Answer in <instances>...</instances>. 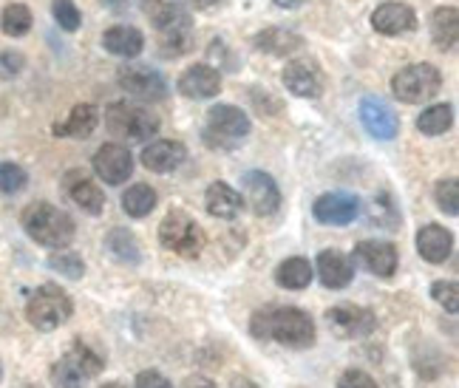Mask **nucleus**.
I'll use <instances>...</instances> for the list:
<instances>
[{
	"label": "nucleus",
	"mask_w": 459,
	"mask_h": 388,
	"mask_svg": "<svg viewBox=\"0 0 459 388\" xmlns=\"http://www.w3.org/2000/svg\"><path fill=\"white\" fill-rule=\"evenodd\" d=\"M204 230L185 210H170L159 224V244L182 258H199L204 250Z\"/></svg>",
	"instance_id": "nucleus-8"
},
{
	"label": "nucleus",
	"mask_w": 459,
	"mask_h": 388,
	"mask_svg": "<svg viewBox=\"0 0 459 388\" xmlns=\"http://www.w3.org/2000/svg\"><path fill=\"white\" fill-rule=\"evenodd\" d=\"M338 388H380V385L372 375L360 372V368H349V372L341 375Z\"/></svg>",
	"instance_id": "nucleus-39"
},
{
	"label": "nucleus",
	"mask_w": 459,
	"mask_h": 388,
	"mask_svg": "<svg viewBox=\"0 0 459 388\" xmlns=\"http://www.w3.org/2000/svg\"><path fill=\"white\" fill-rule=\"evenodd\" d=\"M102 46L108 55H117V57H126V60H134L143 55L145 48V34L134 29V26H111L108 31L102 34Z\"/></svg>",
	"instance_id": "nucleus-25"
},
{
	"label": "nucleus",
	"mask_w": 459,
	"mask_h": 388,
	"mask_svg": "<svg viewBox=\"0 0 459 388\" xmlns=\"http://www.w3.org/2000/svg\"><path fill=\"white\" fill-rule=\"evenodd\" d=\"M74 315V304L68 292H63L55 284H43L31 292L26 304V321L40 329V332H55L63 323H68V317Z\"/></svg>",
	"instance_id": "nucleus-5"
},
{
	"label": "nucleus",
	"mask_w": 459,
	"mask_h": 388,
	"mask_svg": "<svg viewBox=\"0 0 459 388\" xmlns=\"http://www.w3.org/2000/svg\"><path fill=\"white\" fill-rule=\"evenodd\" d=\"M439 88H443V74L431 63L405 65L392 77V94L405 105L429 102L439 94Z\"/></svg>",
	"instance_id": "nucleus-9"
},
{
	"label": "nucleus",
	"mask_w": 459,
	"mask_h": 388,
	"mask_svg": "<svg viewBox=\"0 0 459 388\" xmlns=\"http://www.w3.org/2000/svg\"><path fill=\"white\" fill-rule=\"evenodd\" d=\"M255 48L264 51V55H270V57H290L295 55V51H301L304 48V38L301 34H295V31H287V29H264L255 34Z\"/></svg>",
	"instance_id": "nucleus-27"
},
{
	"label": "nucleus",
	"mask_w": 459,
	"mask_h": 388,
	"mask_svg": "<svg viewBox=\"0 0 459 388\" xmlns=\"http://www.w3.org/2000/svg\"><path fill=\"white\" fill-rule=\"evenodd\" d=\"M281 80H284V88L290 94L304 97V99H317L324 94V88H326V77L321 72V65H317L315 60H309V57L287 63Z\"/></svg>",
	"instance_id": "nucleus-13"
},
{
	"label": "nucleus",
	"mask_w": 459,
	"mask_h": 388,
	"mask_svg": "<svg viewBox=\"0 0 459 388\" xmlns=\"http://www.w3.org/2000/svg\"><path fill=\"white\" fill-rule=\"evenodd\" d=\"M307 0H275V6L278 9H298V6H304Z\"/></svg>",
	"instance_id": "nucleus-44"
},
{
	"label": "nucleus",
	"mask_w": 459,
	"mask_h": 388,
	"mask_svg": "<svg viewBox=\"0 0 459 388\" xmlns=\"http://www.w3.org/2000/svg\"><path fill=\"white\" fill-rule=\"evenodd\" d=\"M454 250V236L439 224H426L420 227L417 233V253L422 255V261L429 263H443L451 258Z\"/></svg>",
	"instance_id": "nucleus-24"
},
{
	"label": "nucleus",
	"mask_w": 459,
	"mask_h": 388,
	"mask_svg": "<svg viewBox=\"0 0 459 388\" xmlns=\"http://www.w3.org/2000/svg\"><path fill=\"white\" fill-rule=\"evenodd\" d=\"M372 29L385 38H400L417 29V14L405 4H383L372 12Z\"/></svg>",
	"instance_id": "nucleus-21"
},
{
	"label": "nucleus",
	"mask_w": 459,
	"mask_h": 388,
	"mask_svg": "<svg viewBox=\"0 0 459 388\" xmlns=\"http://www.w3.org/2000/svg\"><path fill=\"white\" fill-rule=\"evenodd\" d=\"M94 173L100 176L105 185H111V187H119L122 182H128L131 173H134V156H131V151L117 145V142L102 145L94 153Z\"/></svg>",
	"instance_id": "nucleus-14"
},
{
	"label": "nucleus",
	"mask_w": 459,
	"mask_h": 388,
	"mask_svg": "<svg viewBox=\"0 0 459 388\" xmlns=\"http://www.w3.org/2000/svg\"><path fill=\"white\" fill-rule=\"evenodd\" d=\"M315 278V267L307 261V258H287L278 263L275 270V284L281 289H307Z\"/></svg>",
	"instance_id": "nucleus-29"
},
{
	"label": "nucleus",
	"mask_w": 459,
	"mask_h": 388,
	"mask_svg": "<svg viewBox=\"0 0 459 388\" xmlns=\"http://www.w3.org/2000/svg\"><path fill=\"white\" fill-rule=\"evenodd\" d=\"M431 297L439 306H446V312H451V315L459 312V287H456V280H437V284L431 287Z\"/></svg>",
	"instance_id": "nucleus-38"
},
{
	"label": "nucleus",
	"mask_w": 459,
	"mask_h": 388,
	"mask_svg": "<svg viewBox=\"0 0 459 388\" xmlns=\"http://www.w3.org/2000/svg\"><path fill=\"white\" fill-rule=\"evenodd\" d=\"M315 272L326 289H346L355 280V261L338 250H324L317 255Z\"/></svg>",
	"instance_id": "nucleus-20"
},
{
	"label": "nucleus",
	"mask_w": 459,
	"mask_h": 388,
	"mask_svg": "<svg viewBox=\"0 0 459 388\" xmlns=\"http://www.w3.org/2000/svg\"><path fill=\"white\" fill-rule=\"evenodd\" d=\"M156 190L151 185H134L128 187L126 193H122V210L131 216V219H145L151 216L153 210H156Z\"/></svg>",
	"instance_id": "nucleus-31"
},
{
	"label": "nucleus",
	"mask_w": 459,
	"mask_h": 388,
	"mask_svg": "<svg viewBox=\"0 0 459 388\" xmlns=\"http://www.w3.org/2000/svg\"><path fill=\"white\" fill-rule=\"evenodd\" d=\"M23 230L31 241L48 250H63L74 241V219L65 210L48 204V202H34L23 210Z\"/></svg>",
	"instance_id": "nucleus-3"
},
{
	"label": "nucleus",
	"mask_w": 459,
	"mask_h": 388,
	"mask_svg": "<svg viewBox=\"0 0 459 388\" xmlns=\"http://www.w3.org/2000/svg\"><path fill=\"white\" fill-rule=\"evenodd\" d=\"M434 202H437V207L443 210L446 216H456L459 213V185H456V179L437 182V187H434Z\"/></svg>",
	"instance_id": "nucleus-35"
},
{
	"label": "nucleus",
	"mask_w": 459,
	"mask_h": 388,
	"mask_svg": "<svg viewBox=\"0 0 459 388\" xmlns=\"http://www.w3.org/2000/svg\"><path fill=\"white\" fill-rule=\"evenodd\" d=\"M143 12L156 29L159 51H162L165 57H182L193 48V21L179 4L143 0Z\"/></svg>",
	"instance_id": "nucleus-2"
},
{
	"label": "nucleus",
	"mask_w": 459,
	"mask_h": 388,
	"mask_svg": "<svg viewBox=\"0 0 459 388\" xmlns=\"http://www.w3.org/2000/svg\"><path fill=\"white\" fill-rule=\"evenodd\" d=\"M326 323L341 341H358V338H368V334L375 332L377 317L363 306L343 304V306H332L326 312Z\"/></svg>",
	"instance_id": "nucleus-12"
},
{
	"label": "nucleus",
	"mask_w": 459,
	"mask_h": 388,
	"mask_svg": "<svg viewBox=\"0 0 459 388\" xmlns=\"http://www.w3.org/2000/svg\"><path fill=\"white\" fill-rule=\"evenodd\" d=\"M315 221L329 227H346L360 216V199L351 193H324L321 199L312 204Z\"/></svg>",
	"instance_id": "nucleus-15"
},
{
	"label": "nucleus",
	"mask_w": 459,
	"mask_h": 388,
	"mask_svg": "<svg viewBox=\"0 0 459 388\" xmlns=\"http://www.w3.org/2000/svg\"><path fill=\"white\" fill-rule=\"evenodd\" d=\"M176 88H179V94L187 99H213L221 91V74L213 65L199 63L187 68L179 77V82H176Z\"/></svg>",
	"instance_id": "nucleus-18"
},
{
	"label": "nucleus",
	"mask_w": 459,
	"mask_h": 388,
	"mask_svg": "<svg viewBox=\"0 0 459 388\" xmlns=\"http://www.w3.org/2000/svg\"><path fill=\"white\" fill-rule=\"evenodd\" d=\"M136 388H173V383L165 377V375H159V372H143L136 377Z\"/></svg>",
	"instance_id": "nucleus-41"
},
{
	"label": "nucleus",
	"mask_w": 459,
	"mask_h": 388,
	"mask_svg": "<svg viewBox=\"0 0 459 388\" xmlns=\"http://www.w3.org/2000/svg\"><path fill=\"white\" fill-rule=\"evenodd\" d=\"M136 4H139V0H102V6L108 9V12H114V14H126V12H131Z\"/></svg>",
	"instance_id": "nucleus-42"
},
{
	"label": "nucleus",
	"mask_w": 459,
	"mask_h": 388,
	"mask_svg": "<svg viewBox=\"0 0 459 388\" xmlns=\"http://www.w3.org/2000/svg\"><path fill=\"white\" fill-rule=\"evenodd\" d=\"M100 388H128V385H122V383H105V385H100Z\"/></svg>",
	"instance_id": "nucleus-46"
},
{
	"label": "nucleus",
	"mask_w": 459,
	"mask_h": 388,
	"mask_svg": "<svg viewBox=\"0 0 459 388\" xmlns=\"http://www.w3.org/2000/svg\"><path fill=\"white\" fill-rule=\"evenodd\" d=\"M51 12H55V21L65 31H77L80 23H82V14L74 6V0H55V4H51Z\"/></svg>",
	"instance_id": "nucleus-37"
},
{
	"label": "nucleus",
	"mask_w": 459,
	"mask_h": 388,
	"mask_svg": "<svg viewBox=\"0 0 459 388\" xmlns=\"http://www.w3.org/2000/svg\"><path fill=\"white\" fill-rule=\"evenodd\" d=\"M185 388H216V383L210 380V377L196 375V377H190V380H187V385H185Z\"/></svg>",
	"instance_id": "nucleus-43"
},
{
	"label": "nucleus",
	"mask_w": 459,
	"mask_h": 388,
	"mask_svg": "<svg viewBox=\"0 0 459 388\" xmlns=\"http://www.w3.org/2000/svg\"><path fill=\"white\" fill-rule=\"evenodd\" d=\"M204 207H207V213L213 216V219H221V221H233L241 216V210H244V199H241V193L233 190L230 185L224 182H213L207 187L204 193Z\"/></svg>",
	"instance_id": "nucleus-23"
},
{
	"label": "nucleus",
	"mask_w": 459,
	"mask_h": 388,
	"mask_svg": "<svg viewBox=\"0 0 459 388\" xmlns=\"http://www.w3.org/2000/svg\"><path fill=\"white\" fill-rule=\"evenodd\" d=\"M97 125H100L97 105L82 102V105H74V111L68 114L65 122H57L55 136H60V139H88L97 131Z\"/></svg>",
	"instance_id": "nucleus-26"
},
{
	"label": "nucleus",
	"mask_w": 459,
	"mask_h": 388,
	"mask_svg": "<svg viewBox=\"0 0 459 388\" xmlns=\"http://www.w3.org/2000/svg\"><path fill=\"white\" fill-rule=\"evenodd\" d=\"M117 82L122 91L145 102H162L170 91L168 80L151 65H122L117 72Z\"/></svg>",
	"instance_id": "nucleus-10"
},
{
	"label": "nucleus",
	"mask_w": 459,
	"mask_h": 388,
	"mask_svg": "<svg viewBox=\"0 0 459 388\" xmlns=\"http://www.w3.org/2000/svg\"><path fill=\"white\" fill-rule=\"evenodd\" d=\"M250 136V116L236 105H213L207 111L202 139L213 151H233Z\"/></svg>",
	"instance_id": "nucleus-4"
},
{
	"label": "nucleus",
	"mask_w": 459,
	"mask_h": 388,
	"mask_svg": "<svg viewBox=\"0 0 459 388\" xmlns=\"http://www.w3.org/2000/svg\"><path fill=\"white\" fill-rule=\"evenodd\" d=\"M63 190L68 193V199H72L88 216H100L105 210V193L97 187V182L88 179L82 170H68Z\"/></svg>",
	"instance_id": "nucleus-19"
},
{
	"label": "nucleus",
	"mask_w": 459,
	"mask_h": 388,
	"mask_svg": "<svg viewBox=\"0 0 459 388\" xmlns=\"http://www.w3.org/2000/svg\"><path fill=\"white\" fill-rule=\"evenodd\" d=\"M0 380H4V366H0Z\"/></svg>",
	"instance_id": "nucleus-47"
},
{
	"label": "nucleus",
	"mask_w": 459,
	"mask_h": 388,
	"mask_svg": "<svg viewBox=\"0 0 459 388\" xmlns=\"http://www.w3.org/2000/svg\"><path fill=\"white\" fill-rule=\"evenodd\" d=\"M451 125H454V105H448V102L431 105V108H426L417 116V128L426 136H439Z\"/></svg>",
	"instance_id": "nucleus-32"
},
{
	"label": "nucleus",
	"mask_w": 459,
	"mask_h": 388,
	"mask_svg": "<svg viewBox=\"0 0 459 388\" xmlns=\"http://www.w3.org/2000/svg\"><path fill=\"white\" fill-rule=\"evenodd\" d=\"M187 148L182 142H173V139H156L143 151V165L151 173H173L185 165Z\"/></svg>",
	"instance_id": "nucleus-22"
},
{
	"label": "nucleus",
	"mask_w": 459,
	"mask_h": 388,
	"mask_svg": "<svg viewBox=\"0 0 459 388\" xmlns=\"http://www.w3.org/2000/svg\"><path fill=\"white\" fill-rule=\"evenodd\" d=\"M48 267L57 270L65 278H82L85 275L82 258L77 253H72V250H65V246H63V250H55V253L48 255Z\"/></svg>",
	"instance_id": "nucleus-34"
},
{
	"label": "nucleus",
	"mask_w": 459,
	"mask_h": 388,
	"mask_svg": "<svg viewBox=\"0 0 459 388\" xmlns=\"http://www.w3.org/2000/svg\"><path fill=\"white\" fill-rule=\"evenodd\" d=\"M193 6H199V9H213V6H219L221 0H190Z\"/></svg>",
	"instance_id": "nucleus-45"
},
{
	"label": "nucleus",
	"mask_w": 459,
	"mask_h": 388,
	"mask_svg": "<svg viewBox=\"0 0 459 388\" xmlns=\"http://www.w3.org/2000/svg\"><path fill=\"white\" fill-rule=\"evenodd\" d=\"M105 128H108L111 136L131 139V142H145V139L159 134V116L143 108V105L111 102L105 108Z\"/></svg>",
	"instance_id": "nucleus-7"
},
{
	"label": "nucleus",
	"mask_w": 459,
	"mask_h": 388,
	"mask_svg": "<svg viewBox=\"0 0 459 388\" xmlns=\"http://www.w3.org/2000/svg\"><path fill=\"white\" fill-rule=\"evenodd\" d=\"M105 246H108V253L119 261V263H139L143 253H139V241L131 230L126 227H114V230L105 236Z\"/></svg>",
	"instance_id": "nucleus-30"
},
{
	"label": "nucleus",
	"mask_w": 459,
	"mask_h": 388,
	"mask_svg": "<svg viewBox=\"0 0 459 388\" xmlns=\"http://www.w3.org/2000/svg\"><path fill=\"white\" fill-rule=\"evenodd\" d=\"M360 122L368 134H372L375 139H383V142H388V139H394L400 134L397 114L377 97H366L360 102Z\"/></svg>",
	"instance_id": "nucleus-17"
},
{
	"label": "nucleus",
	"mask_w": 459,
	"mask_h": 388,
	"mask_svg": "<svg viewBox=\"0 0 459 388\" xmlns=\"http://www.w3.org/2000/svg\"><path fill=\"white\" fill-rule=\"evenodd\" d=\"M351 261L366 267L372 275L377 278H392L397 272V246L388 241H360L351 253Z\"/></svg>",
	"instance_id": "nucleus-16"
},
{
	"label": "nucleus",
	"mask_w": 459,
	"mask_h": 388,
	"mask_svg": "<svg viewBox=\"0 0 459 388\" xmlns=\"http://www.w3.org/2000/svg\"><path fill=\"white\" fill-rule=\"evenodd\" d=\"M21 388H38V385H21Z\"/></svg>",
	"instance_id": "nucleus-48"
},
{
	"label": "nucleus",
	"mask_w": 459,
	"mask_h": 388,
	"mask_svg": "<svg viewBox=\"0 0 459 388\" xmlns=\"http://www.w3.org/2000/svg\"><path fill=\"white\" fill-rule=\"evenodd\" d=\"M31 23H34L31 12L23 4H9L4 14H0V29H4V34H9V38H23V34L31 31Z\"/></svg>",
	"instance_id": "nucleus-33"
},
{
	"label": "nucleus",
	"mask_w": 459,
	"mask_h": 388,
	"mask_svg": "<svg viewBox=\"0 0 459 388\" xmlns=\"http://www.w3.org/2000/svg\"><path fill=\"white\" fill-rule=\"evenodd\" d=\"M23 68V57L14 55V51H6V55H0V77H17Z\"/></svg>",
	"instance_id": "nucleus-40"
},
{
	"label": "nucleus",
	"mask_w": 459,
	"mask_h": 388,
	"mask_svg": "<svg viewBox=\"0 0 459 388\" xmlns=\"http://www.w3.org/2000/svg\"><path fill=\"white\" fill-rule=\"evenodd\" d=\"M29 182V176L21 165L14 162H0V190L6 193V196H14V193H21Z\"/></svg>",
	"instance_id": "nucleus-36"
},
{
	"label": "nucleus",
	"mask_w": 459,
	"mask_h": 388,
	"mask_svg": "<svg viewBox=\"0 0 459 388\" xmlns=\"http://www.w3.org/2000/svg\"><path fill=\"white\" fill-rule=\"evenodd\" d=\"M431 40L439 51H451L459 40V12L454 6H439L431 12Z\"/></svg>",
	"instance_id": "nucleus-28"
},
{
	"label": "nucleus",
	"mask_w": 459,
	"mask_h": 388,
	"mask_svg": "<svg viewBox=\"0 0 459 388\" xmlns=\"http://www.w3.org/2000/svg\"><path fill=\"white\" fill-rule=\"evenodd\" d=\"M241 187H244V204H250L255 216H273L281 207V190L275 179L264 170H247L241 176Z\"/></svg>",
	"instance_id": "nucleus-11"
},
{
	"label": "nucleus",
	"mask_w": 459,
	"mask_h": 388,
	"mask_svg": "<svg viewBox=\"0 0 459 388\" xmlns=\"http://www.w3.org/2000/svg\"><path fill=\"white\" fill-rule=\"evenodd\" d=\"M105 360L91 346L77 341L65 355L51 366V385L55 388H88V380L102 372Z\"/></svg>",
	"instance_id": "nucleus-6"
},
{
	"label": "nucleus",
	"mask_w": 459,
	"mask_h": 388,
	"mask_svg": "<svg viewBox=\"0 0 459 388\" xmlns=\"http://www.w3.org/2000/svg\"><path fill=\"white\" fill-rule=\"evenodd\" d=\"M253 334L258 341H275L287 349H309L315 343L312 317L298 306H278L253 315Z\"/></svg>",
	"instance_id": "nucleus-1"
}]
</instances>
